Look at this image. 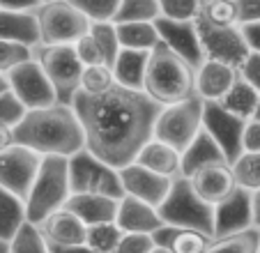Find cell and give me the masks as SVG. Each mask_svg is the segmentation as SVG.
<instances>
[{"label":"cell","mask_w":260,"mask_h":253,"mask_svg":"<svg viewBox=\"0 0 260 253\" xmlns=\"http://www.w3.org/2000/svg\"><path fill=\"white\" fill-rule=\"evenodd\" d=\"M37 228L42 230L44 239L51 246H76V244H85L88 239V224H83L67 207L55 209Z\"/></svg>","instance_id":"obj_18"},{"label":"cell","mask_w":260,"mask_h":253,"mask_svg":"<svg viewBox=\"0 0 260 253\" xmlns=\"http://www.w3.org/2000/svg\"><path fill=\"white\" fill-rule=\"evenodd\" d=\"M152 239L154 244L171 248L173 253H207V248L214 242V237L203 233V230L182 228V226H171V224H164L161 228L154 230Z\"/></svg>","instance_id":"obj_22"},{"label":"cell","mask_w":260,"mask_h":253,"mask_svg":"<svg viewBox=\"0 0 260 253\" xmlns=\"http://www.w3.org/2000/svg\"><path fill=\"white\" fill-rule=\"evenodd\" d=\"M240 76L244 78V81H249L251 85L260 92V53L251 51V53L246 55V60L240 67Z\"/></svg>","instance_id":"obj_44"},{"label":"cell","mask_w":260,"mask_h":253,"mask_svg":"<svg viewBox=\"0 0 260 253\" xmlns=\"http://www.w3.org/2000/svg\"><path fill=\"white\" fill-rule=\"evenodd\" d=\"M53 253H97L88 244H76V246H51Z\"/></svg>","instance_id":"obj_50"},{"label":"cell","mask_w":260,"mask_h":253,"mask_svg":"<svg viewBox=\"0 0 260 253\" xmlns=\"http://www.w3.org/2000/svg\"><path fill=\"white\" fill-rule=\"evenodd\" d=\"M0 253H12L10 242H3V239H0Z\"/></svg>","instance_id":"obj_55"},{"label":"cell","mask_w":260,"mask_h":253,"mask_svg":"<svg viewBox=\"0 0 260 253\" xmlns=\"http://www.w3.org/2000/svg\"><path fill=\"white\" fill-rule=\"evenodd\" d=\"M115 25H118V37L122 49L152 51L161 42L157 21H127V23H115Z\"/></svg>","instance_id":"obj_28"},{"label":"cell","mask_w":260,"mask_h":253,"mask_svg":"<svg viewBox=\"0 0 260 253\" xmlns=\"http://www.w3.org/2000/svg\"><path fill=\"white\" fill-rule=\"evenodd\" d=\"M143 90L161 106L184 102L196 94V69L164 42H159L150 51Z\"/></svg>","instance_id":"obj_3"},{"label":"cell","mask_w":260,"mask_h":253,"mask_svg":"<svg viewBox=\"0 0 260 253\" xmlns=\"http://www.w3.org/2000/svg\"><path fill=\"white\" fill-rule=\"evenodd\" d=\"M258 97H260L258 90H255L249 81H244L242 76H237V81L233 83V88L228 90V92L223 94L219 102L223 104L228 111L235 113V115H240V117H244V120H249V117L253 115V111H255Z\"/></svg>","instance_id":"obj_29"},{"label":"cell","mask_w":260,"mask_h":253,"mask_svg":"<svg viewBox=\"0 0 260 253\" xmlns=\"http://www.w3.org/2000/svg\"><path fill=\"white\" fill-rule=\"evenodd\" d=\"M115 224L122 228V233H145L152 235L157 228L164 226V219L159 214V207L138 200L134 196H122L118 207Z\"/></svg>","instance_id":"obj_20"},{"label":"cell","mask_w":260,"mask_h":253,"mask_svg":"<svg viewBox=\"0 0 260 253\" xmlns=\"http://www.w3.org/2000/svg\"><path fill=\"white\" fill-rule=\"evenodd\" d=\"M198 35H201V44L205 60H221L226 65H233L235 69L242 67V62L246 60V55L251 53L246 37L242 33V25H212L207 21H203L201 16L196 19Z\"/></svg>","instance_id":"obj_11"},{"label":"cell","mask_w":260,"mask_h":253,"mask_svg":"<svg viewBox=\"0 0 260 253\" xmlns=\"http://www.w3.org/2000/svg\"><path fill=\"white\" fill-rule=\"evenodd\" d=\"M136 161L150 171L159 173V175L171 177V180L182 175V152L177 147L168 145V143L159 141V138L147 141L138 152Z\"/></svg>","instance_id":"obj_24"},{"label":"cell","mask_w":260,"mask_h":253,"mask_svg":"<svg viewBox=\"0 0 260 253\" xmlns=\"http://www.w3.org/2000/svg\"><path fill=\"white\" fill-rule=\"evenodd\" d=\"M237 10H240V25L260 21V0H237Z\"/></svg>","instance_id":"obj_46"},{"label":"cell","mask_w":260,"mask_h":253,"mask_svg":"<svg viewBox=\"0 0 260 253\" xmlns=\"http://www.w3.org/2000/svg\"><path fill=\"white\" fill-rule=\"evenodd\" d=\"M35 58V49L23 44H16V42H7V39H0V74H10L14 67H19L21 62Z\"/></svg>","instance_id":"obj_39"},{"label":"cell","mask_w":260,"mask_h":253,"mask_svg":"<svg viewBox=\"0 0 260 253\" xmlns=\"http://www.w3.org/2000/svg\"><path fill=\"white\" fill-rule=\"evenodd\" d=\"M203 129V99L198 94L164 106L154 122V138L184 152Z\"/></svg>","instance_id":"obj_9"},{"label":"cell","mask_w":260,"mask_h":253,"mask_svg":"<svg viewBox=\"0 0 260 253\" xmlns=\"http://www.w3.org/2000/svg\"><path fill=\"white\" fill-rule=\"evenodd\" d=\"M5 90H10V81L5 74H0V92H5Z\"/></svg>","instance_id":"obj_52"},{"label":"cell","mask_w":260,"mask_h":253,"mask_svg":"<svg viewBox=\"0 0 260 253\" xmlns=\"http://www.w3.org/2000/svg\"><path fill=\"white\" fill-rule=\"evenodd\" d=\"M42 3H53V0H42Z\"/></svg>","instance_id":"obj_56"},{"label":"cell","mask_w":260,"mask_h":253,"mask_svg":"<svg viewBox=\"0 0 260 253\" xmlns=\"http://www.w3.org/2000/svg\"><path fill=\"white\" fill-rule=\"evenodd\" d=\"M249 120H255V122H260V97H258V104H255V111H253V115H251Z\"/></svg>","instance_id":"obj_53"},{"label":"cell","mask_w":260,"mask_h":253,"mask_svg":"<svg viewBox=\"0 0 260 253\" xmlns=\"http://www.w3.org/2000/svg\"><path fill=\"white\" fill-rule=\"evenodd\" d=\"M246 122L249 120L228 111L221 102H203V126L221 145V150H223V154L231 164L244 152L242 136H244Z\"/></svg>","instance_id":"obj_12"},{"label":"cell","mask_w":260,"mask_h":253,"mask_svg":"<svg viewBox=\"0 0 260 253\" xmlns=\"http://www.w3.org/2000/svg\"><path fill=\"white\" fill-rule=\"evenodd\" d=\"M242 33L246 37V44H249L251 51L260 53V21H253V23H242Z\"/></svg>","instance_id":"obj_47"},{"label":"cell","mask_w":260,"mask_h":253,"mask_svg":"<svg viewBox=\"0 0 260 253\" xmlns=\"http://www.w3.org/2000/svg\"><path fill=\"white\" fill-rule=\"evenodd\" d=\"M35 14L40 23L42 44H76L92 23L72 0L42 3Z\"/></svg>","instance_id":"obj_8"},{"label":"cell","mask_w":260,"mask_h":253,"mask_svg":"<svg viewBox=\"0 0 260 253\" xmlns=\"http://www.w3.org/2000/svg\"><path fill=\"white\" fill-rule=\"evenodd\" d=\"M161 16L159 0H122L115 14V23L127 21H157Z\"/></svg>","instance_id":"obj_37"},{"label":"cell","mask_w":260,"mask_h":253,"mask_svg":"<svg viewBox=\"0 0 260 253\" xmlns=\"http://www.w3.org/2000/svg\"><path fill=\"white\" fill-rule=\"evenodd\" d=\"M258 253H260V246H258Z\"/></svg>","instance_id":"obj_57"},{"label":"cell","mask_w":260,"mask_h":253,"mask_svg":"<svg viewBox=\"0 0 260 253\" xmlns=\"http://www.w3.org/2000/svg\"><path fill=\"white\" fill-rule=\"evenodd\" d=\"M10 248H12V253H53L51 251V244L42 235V230L35 224H30V221H25L21 226V230L10 242Z\"/></svg>","instance_id":"obj_36"},{"label":"cell","mask_w":260,"mask_h":253,"mask_svg":"<svg viewBox=\"0 0 260 253\" xmlns=\"http://www.w3.org/2000/svg\"><path fill=\"white\" fill-rule=\"evenodd\" d=\"M205 0H159L164 19L173 21H196L201 16Z\"/></svg>","instance_id":"obj_38"},{"label":"cell","mask_w":260,"mask_h":253,"mask_svg":"<svg viewBox=\"0 0 260 253\" xmlns=\"http://www.w3.org/2000/svg\"><path fill=\"white\" fill-rule=\"evenodd\" d=\"M242 147L244 152H260V122L249 120L244 126V136H242Z\"/></svg>","instance_id":"obj_45"},{"label":"cell","mask_w":260,"mask_h":253,"mask_svg":"<svg viewBox=\"0 0 260 253\" xmlns=\"http://www.w3.org/2000/svg\"><path fill=\"white\" fill-rule=\"evenodd\" d=\"M69 182L72 194H106L113 198L124 196L120 171L94 156L88 147L69 156Z\"/></svg>","instance_id":"obj_7"},{"label":"cell","mask_w":260,"mask_h":253,"mask_svg":"<svg viewBox=\"0 0 260 253\" xmlns=\"http://www.w3.org/2000/svg\"><path fill=\"white\" fill-rule=\"evenodd\" d=\"M72 106L83 124L85 147L118 171L136 161L141 147L154 138V122L164 108L145 90L124 85L104 94L79 92Z\"/></svg>","instance_id":"obj_1"},{"label":"cell","mask_w":260,"mask_h":253,"mask_svg":"<svg viewBox=\"0 0 260 253\" xmlns=\"http://www.w3.org/2000/svg\"><path fill=\"white\" fill-rule=\"evenodd\" d=\"M64 207L72 209L88 226L108 224V221H115V216H118L120 198L106 194H72Z\"/></svg>","instance_id":"obj_21"},{"label":"cell","mask_w":260,"mask_h":253,"mask_svg":"<svg viewBox=\"0 0 260 253\" xmlns=\"http://www.w3.org/2000/svg\"><path fill=\"white\" fill-rule=\"evenodd\" d=\"M12 145H16V132L12 124H5L0 122V152L3 150H10Z\"/></svg>","instance_id":"obj_49"},{"label":"cell","mask_w":260,"mask_h":253,"mask_svg":"<svg viewBox=\"0 0 260 253\" xmlns=\"http://www.w3.org/2000/svg\"><path fill=\"white\" fill-rule=\"evenodd\" d=\"M150 253H173L171 248H166V246H159V244H154V248Z\"/></svg>","instance_id":"obj_54"},{"label":"cell","mask_w":260,"mask_h":253,"mask_svg":"<svg viewBox=\"0 0 260 253\" xmlns=\"http://www.w3.org/2000/svg\"><path fill=\"white\" fill-rule=\"evenodd\" d=\"M90 35L97 39V44H99V49H102L106 65H111V67H113L118 53L122 51V44H120L118 25H115V21H92V23H90Z\"/></svg>","instance_id":"obj_31"},{"label":"cell","mask_w":260,"mask_h":253,"mask_svg":"<svg viewBox=\"0 0 260 253\" xmlns=\"http://www.w3.org/2000/svg\"><path fill=\"white\" fill-rule=\"evenodd\" d=\"M253 212H255V228L260 230V191L253 194Z\"/></svg>","instance_id":"obj_51"},{"label":"cell","mask_w":260,"mask_h":253,"mask_svg":"<svg viewBox=\"0 0 260 253\" xmlns=\"http://www.w3.org/2000/svg\"><path fill=\"white\" fill-rule=\"evenodd\" d=\"M16 143L42 156L58 154L72 156L85 147V132L72 104H53L46 108H35L23 115L14 126Z\"/></svg>","instance_id":"obj_2"},{"label":"cell","mask_w":260,"mask_h":253,"mask_svg":"<svg viewBox=\"0 0 260 253\" xmlns=\"http://www.w3.org/2000/svg\"><path fill=\"white\" fill-rule=\"evenodd\" d=\"M212 161H228L221 145L212 138V134L207 132L205 126L201 129L196 138L189 143V147L182 152V175H191L193 171H198L201 166L212 164Z\"/></svg>","instance_id":"obj_25"},{"label":"cell","mask_w":260,"mask_h":253,"mask_svg":"<svg viewBox=\"0 0 260 253\" xmlns=\"http://www.w3.org/2000/svg\"><path fill=\"white\" fill-rule=\"evenodd\" d=\"M233 173H235L237 186L246 191H260V152H242L233 161Z\"/></svg>","instance_id":"obj_32"},{"label":"cell","mask_w":260,"mask_h":253,"mask_svg":"<svg viewBox=\"0 0 260 253\" xmlns=\"http://www.w3.org/2000/svg\"><path fill=\"white\" fill-rule=\"evenodd\" d=\"M72 196V182H69V156L46 154L37 171L30 194L25 198V212L28 221L40 226L55 209L64 207Z\"/></svg>","instance_id":"obj_4"},{"label":"cell","mask_w":260,"mask_h":253,"mask_svg":"<svg viewBox=\"0 0 260 253\" xmlns=\"http://www.w3.org/2000/svg\"><path fill=\"white\" fill-rule=\"evenodd\" d=\"M159 37L161 42L173 49L180 58H184L193 69H198L205 62V53H203L201 35H198L196 21H173V19H157Z\"/></svg>","instance_id":"obj_17"},{"label":"cell","mask_w":260,"mask_h":253,"mask_svg":"<svg viewBox=\"0 0 260 253\" xmlns=\"http://www.w3.org/2000/svg\"><path fill=\"white\" fill-rule=\"evenodd\" d=\"M7 81H10V90L19 97V102L28 111L58 104V92H55L53 83L35 58L25 60L19 67L12 69L7 74Z\"/></svg>","instance_id":"obj_10"},{"label":"cell","mask_w":260,"mask_h":253,"mask_svg":"<svg viewBox=\"0 0 260 253\" xmlns=\"http://www.w3.org/2000/svg\"><path fill=\"white\" fill-rule=\"evenodd\" d=\"M260 246V230L249 228L244 233L231 235V237L214 239L207 253H258Z\"/></svg>","instance_id":"obj_30"},{"label":"cell","mask_w":260,"mask_h":253,"mask_svg":"<svg viewBox=\"0 0 260 253\" xmlns=\"http://www.w3.org/2000/svg\"><path fill=\"white\" fill-rule=\"evenodd\" d=\"M240 76V69L221 60H205L196 69V94L203 102H219Z\"/></svg>","instance_id":"obj_19"},{"label":"cell","mask_w":260,"mask_h":253,"mask_svg":"<svg viewBox=\"0 0 260 253\" xmlns=\"http://www.w3.org/2000/svg\"><path fill=\"white\" fill-rule=\"evenodd\" d=\"M35 60L51 78L60 104H72L81 92V76L85 65L76 55L74 44H40L35 49Z\"/></svg>","instance_id":"obj_6"},{"label":"cell","mask_w":260,"mask_h":253,"mask_svg":"<svg viewBox=\"0 0 260 253\" xmlns=\"http://www.w3.org/2000/svg\"><path fill=\"white\" fill-rule=\"evenodd\" d=\"M44 156L40 152L30 150L25 145H12L10 150L0 152V186L10 189L12 194L28 198L30 186H32L37 171Z\"/></svg>","instance_id":"obj_13"},{"label":"cell","mask_w":260,"mask_h":253,"mask_svg":"<svg viewBox=\"0 0 260 253\" xmlns=\"http://www.w3.org/2000/svg\"><path fill=\"white\" fill-rule=\"evenodd\" d=\"M154 248L152 235L145 233H124L115 253H150Z\"/></svg>","instance_id":"obj_42"},{"label":"cell","mask_w":260,"mask_h":253,"mask_svg":"<svg viewBox=\"0 0 260 253\" xmlns=\"http://www.w3.org/2000/svg\"><path fill=\"white\" fill-rule=\"evenodd\" d=\"M74 49H76V55L81 58V62L88 67V65H99V62H106L104 60V53H102V49H99V44H97V39L90 35V30L83 35V37L74 44Z\"/></svg>","instance_id":"obj_43"},{"label":"cell","mask_w":260,"mask_h":253,"mask_svg":"<svg viewBox=\"0 0 260 253\" xmlns=\"http://www.w3.org/2000/svg\"><path fill=\"white\" fill-rule=\"evenodd\" d=\"M0 39L16 42V44L37 49L42 44L40 23L35 12H16V10H0Z\"/></svg>","instance_id":"obj_23"},{"label":"cell","mask_w":260,"mask_h":253,"mask_svg":"<svg viewBox=\"0 0 260 253\" xmlns=\"http://www.w3.org/2000/svg\"><path fill=\"white\" fill-rule=\"evenodd\" d=\"M120 180L124 186V196H134V198L145 200L154 207H159L166 200L168 191L173 186L171 177L159 175V173L141 166L138 161H132L124 168H120Z\"/></svg>","instance_id":"obj_16"},{"label":"cell","mask_w":260,"mask_h":253,"mask_svg":"<svg viewBox=\"0 0 260 253\" xmlns=\"http://www.w3.org/2000/svg\"><path fill=\"white\" fill-rule=\"evenodd\" d=\"M25 113H28V108L19 102V97H16L12 90L0 92V122L16 126L21 120H23Z\"/></svg>","instance_id":"obj_41"},{"label":"cell","mask_w":260,"mask_h":253,"mask_svg":"<svg viewBox=\"0 0 260 253\" xmlns=\"http://www.w3.org/2000/svg\"><path fill=\"white\" fill-rule=\"evenodd\" d=\"M255 228L253 212V191L237 186V191L214 207V239L231 237V235L244 233Z\"/></svg>","instance_id":"obj_14"},{"label":"cell","mask_w":260,"mask_h":253,"mask_svg":"<svg viewBox=\"0 0 260 253\" xmlns=\"http://www.w3.org/2000/svg\"><path fill=\"white\" fill-rule=\"evenodd\" d=\"M90 21H115L122 0H72Z\"/></svg>","instance_id":"obj_40"},{"label":"cell","mask_w":260,"mask_h":253,"mask_svg":"<svg viewBox=\"0 0 260 253\" xmlns=\"http://www.w3.org/2000/svg\"><path fill=\"white\" fill-rule=\"evenodd\" d=\"M159 214H161L164 224L196 228L214 237V205L205 203L193 191L187 175H180L173 180L166 200L159 205Z\"/></svg>","instance_id":"obj_5"},{"label":"cell","mask_w":260,"mask_h":253,"mask_svg":"<svg viewBox=\"0 0 260 253\" xmlns=\"http://www.w3.org/2000/svg\"><path fill=\"white\" fill-rule=\"evenodd\" d=\"M150 60V51H136V49H122L113 62V74L118 85L132 90H143L145 85V69Z\"/></svg>","instance_id":"obj_26"},{"label":"cell","mask_w":260,"mask_h":253,"mask_svg":"<svg viewBox=\"0 0 260 253\" xmlns=\"http://www.w3.org/2000/svg\"><path fill=\"white\" fill-rule=\"evenodd\" d=\"M201 19L212 25H219V28L240 25L237 0H205L201 10Z\"/></svg>","instance_id":"obj_35"},{"label":"cell","mask_w":260,"mask_h":253,"mask_svg":"<svg viewBox=\"0 0 260 253\" xmlns=\"http://www.w3.org/2000/svg\"><path fill=\"white\" fill-rule=\"evenodd\" d=\"M189 182L193 191L214 207L237 191V180L231 161H212V164L201 166L198 171L189 175Z\"/></svg>","instance_id":"obj_15"},{"label":"cell","mask_w":260,"mask_h":253,"mask_svg":"<svg viewBox=\"0 0 260 253\" xmlns=\"http://www.w3.org/2000/svg\"><path fill=\"white\" fill-rule=\"evenodd\" d=\"M42 5V0H0V10H16V12H35Z\"/></svg>","instance_id":"obj_48"},{"label":"cell","mask_w":260,"mask_h":253,"mask_svg":"<svg viewBox=\"0 0 260 253\" xmlns=\"http://www.w3.org/2000/svg\"><path fill=\"white\" fill-rule=\"evenodd\" d=\"M118 85L115 81V74L113 67L106 62H99V65H88L83 69V76H81V92H88V94H104L108 90Z\"/></svg>","instance_id":"obj_34"},{"label":"cell","mask_w":260,"mask_h":253,"mask_svg":"<svg viewBox=\"0 0 260 253\" xmlns=\"http://www.w3.org/2000/svg\"><path fill=\"white\" fill-rule=\"evenodd\" d=\"M122 235H124L122 228L115 221L94 224V226H88V239H85V244L97 253H115Z\"/></svg>","instance_id":"obj_33"},{"label":"cell","mask_w":260,"mask_h":253,"mask_svg":"<svg viewBox=\"0 0 260 253\" xmlns=\"http://www.w3.org/2000/svg\"><path fill=\"white\" fill-rule=\"evenodd\" d=\"M25 221H28L25 200L5 186H0V239L12 242Z\"/></svg>","instance_id":"obj_27"}]
</instances>
